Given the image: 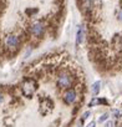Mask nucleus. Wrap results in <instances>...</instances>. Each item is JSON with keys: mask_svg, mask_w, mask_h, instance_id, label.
<instances>
[{"mask_svg": "<svg viewBox=\"0 0 122 127\" xmlns=\"http://www.w3.org/2000/svg\"><path fill=\"white\" fill-rule=\"evenodd\" d=\"M20 46V37L15 34H9L5 37V47L9 51H16Z\"/></svg>", "mask_w": 122, "mask_h": 127, "instance_id": "nucleus-1", "label": "nucleus"}, {"mask_svg": "<svg viewBox=\"0 0 122 127\" xmlns=\"http://www.w3.org/2000/svg\"><path fill=\"white\" fill-rule=\"evenodd\" d=\"M21 90H23V94L26 96V97H31L36 90V82L35 80L32 79H26L23 85H21Z\"/></svg>", "mask_w": 122, "mask_h": 127, "instance_id": "nucleus-2", "label": "nucleus"}, {"mask_svg": "<svg viewBox=\"0 0 122 127\" xmlns=\"http://www.w3.org/2000/svg\"><path fill=\"white\" fill-rule=\"evenodd\" d=\"M72 81H74V79H72L71 75H69V74H66V72L60 74V76H59V79H57V86H59L60 89H69V87L71 86Z\"/></svg>", "mask_w": 122, "mask_h": 127, "instance_id": "nucleus-3", "label": "nucleus"}, {"mask_svg": "<svg viewBox=\"0 0 122 127\" xmlns=\"http://www.w3.org/2000/svg\"><path fill=\"white\" fill-rule=\"evenodd\" d=\"M45 30H46L45 24L41 23V21H36V23H34V24L31 25V28H30V32H31L35 37H40V36H42L44 32H45Z\"/></svg>", "mask_w": 122, "mask_h": 127, "instance_id": "nucleus-4", "label": "nucleus"}, {"mask_svg": "<svg viewBox=\"0 0 122 127\" xmlns=\"http://www.w3.org/2000/svg\"><path fill=\"white\" fill-rule=\"evenodd\" d=\"M75 100H76V91L74 89H67L64 94V101L70 105V103L75 102Z\"/></svg>", "mask_w": 122, "mask_h": 127, "instance_id": "nucleus-5", "label": "nucleus"}, {"mask_svg": "<svg viewBox=\"0 0 122 127\" xmlns=\"http://www.w3.org/2000/svg\"><path fill=\"white\" fill-rule=\"evenodd\" d=\"M85 40V31L82 29V26H79V30H77V34H76V45L80 46Z\"/></svg>", "mask_w": 122, "mask_h": 127, "instance_id": "nucleus-6", "label": "nucleus"}, {"mask_svg": "<svg viewBox=\"0 0 122 127\" xmlns=\"http://www.w3.org/2000/svg\"><path fill=\"white\" fill-rule=\"evenodd\" d=\"M100 87H101V82H100V81H96V82L91 86L92 94H93V95H97V94L100 92Z\"/></svg>", "mask_w": 122, "mask_h": 127, "instance_id": "nucleus-7", "label": "nucleus"}, {"mask_svg": "<svg viewBox=\"0 0 122 127\" xmlns=\"http://www.w3.org/2000/svg\"><path fill=\"white\" fill-rule=\"evenodd\" d=\"M107 118H108V113H103L102 116H100V118H98V122H100V123H101V122H105Z\"/></svg>", "mask_w": 122, "mask_h": 127, "instance_id": "nucleus-8", "label": "nucleus"}, {"mask_svg": "<svg viewBox=\"0 0 122 127\" xmlns=\"http://www.w3.org/2000/svg\"><path fill=\"white\" fill-rule=\"evenodd\" d=\"M89 116H90V111H86L84 115H82V121H85V120H87L89 118Z\"/></svg>", "mask_w": 122, "mask_h": 127, "instance_id": "nucleus-9", "label": "nucleus"}, {"mask_svg": "<svg viewBox=\"0 0 122 127\" xmlns=\"http://www.w3.org/2000/svg\"><path fill=\"white\" fill-rule=\"evenodd\" d=\"M96 103H98V100H97V98H93V100L90 102V107H91V106H95Z\"/></svg>", "mask_w": 122, "mask_h": 127, "instance_id": "nucleus-10", "label": "nucleus"}, {"mask_svg": "<svg viewBox=\"0 0 122 127\" xmlns=\"http://www.w3.org/2000/svg\"><path fill=\"white\" fill-rule=\"evenodd\" d=\"M118 20H120V21L122 23V8H121V9L118 10Z\"/></svg>", "mask_w": 122, "mask_h": 127, "instance_id": "nucleus-11", "label": "nucleus"}, {"mask_svg": "<svg viewBox=\"0 0 122 127\" xmlns=\"http://www.w3.org/2000/svg\"><path fill=\"white\" fill-rule=\"evenodd\" d=\"M112 113L115 115V117H116V118H118V117H120V112H118L117 110H115V111H112Z\"/></svg>", "mask_w": 122, "mask_h": 127, "instance_id": "nucleus-12", "label": "nucleus"}, {"mask_svg": "<svg viewBox=\"0 0 122 127\" xmlns=\"http://www.w3.org/2000/svg\"><path fill=\"white\" fill-rule=\"evenodd\" d=\"M113 125H115L113 121H108V122L106 123V127H113Z\"/></svg>", "mask_w": 122, "mask_h": 127, "instance_id": "nucleus-13", "label": "nucleus"}, {"mask_svg": "<svg viewBox=\"0 0 122 127\" xmlns=\"http://www.w3.org/2000/svg\"><path fill=\"white\" fill-rule=\"evenodd\" d=\"M87 127H96V123H95V122L92 121L91 123H89V125H87Z\"/></svg>", "mask_w": 122, "mask_h": 127, "instance_id": "nucleus-14", "label": "nucleus"}, {"mask_svg": "<svg viewBox=\"0 0 122 127\" xmlns=\"http://www.w3.org/2000/svg\"><path fill=\"white\" fill-rule=\"evenodd\" d=\"M1 101H3V95L0 94V102H1Z\"/></svg>", "mask_w": 122, "mask_h": 127, "instance_id": "nucleus-15", "label": "nucleus"}]
</instances>
